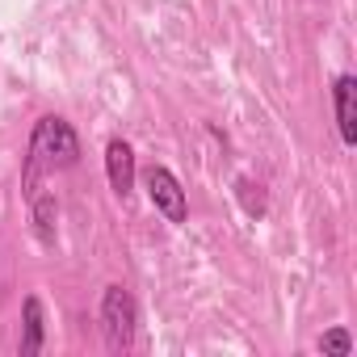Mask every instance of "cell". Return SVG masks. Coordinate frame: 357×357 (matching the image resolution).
I'll return each mask as SVG.
<instances>
[{"label":"cell","mask_w":357,"mask_h":357,"mask_svg":"<svg viewBox=\"0 0 357 357\" xmlns=\"http://www.w3.org/2000/svg\"><path fill=\"white\" fill-rule=\"evenodd\" d=\"M319 353H328V357H349V353H353L349 328H328V332L319 336Z\"/></svg>","instance_id":"cell-9"},{"label":"cell","mask_w":357,"mask_h":357,"mask_svg":"<svg viewBox=\"0 0 357 357\" xmlns=\"http://www.w3.org/2000/svg\"><path fill=\"white\" fill-rule=\"evenodd\" d=\"M30 211H34V231L43 244L55 240V219H59V206H55V194H34L30 198Z\"/></svg>","instance_id":"cell-7"},{"label":"cell","mask_w":357,"mask_h":357,"mask_svg":"<svg viewBox=\"0 0 357 357\" xmlns=\"http://www.w3.org/2000/svg\"><path fill=\"white\" fill-rule=\"evenodd\" d=\"M143 185H147V198H151V206L168 219V223H185L190 219V206H185V190H181V181L164 168V164H151L147 172H143Z\"/></svg>","instance_id":"cell-3"},{"label":"cell","mask_w":357,"mask_h":357,"mask_svg":"<svg viewBox=\"0 0 357 357\" xmlns=\"http://www.w3.org/2000/svg\"><path fill=\"white\" fill-rule=\"evenodd\" d=\"M332 105H336L340 143L353 147V143H357V80H353V76H336V84H332Z\"/></svg>","instance_id":"cell-4"},{"label":"cell","mask_w":357,"mask_h":357,"mask_svg":"<svg viewBox=\"0 0 357 357\" xmlns=\"http://www.w3.org/2000/svg\"><path fill=\"white\" fill-rule=\"evenodd\" d=\"M76 160H80V139H76V130H72L63 118H55V114L38 118V126H34V135H30L26 176H22L26 194H30V198L38 194V172H43V168H72Z\"/></svg>","instance_id":"cell-1"},{"label":"cell","mask_w":357,"mask_h":357,"mask_svg":"<svg viewBox=\"0 0 357 357\" xmlns=\"http://www.w3.org/2000/svg\"><path fill=\"white\" fill-rule=\"evenodd\" d=\"M236 198H240V206L252 215V219H261L265 215V194H261V185H252L248 176H240L236 181Z\"/></svg>","instance_id":"cell-8"},{"label":"cell","mask_w":357,"mask_h":357,"mask_svg":"<svg viewBox=\"0 0 357 357\" xmlns=\"http://www.w3.org/2000/svg\"><path fill=\"white\" fill-rule=\"evenodd\" d=\"M43 340H47V315H43L38 294H30L22 303V344H17V353L22 357H38L43 353Z\"/></svg>","instance_id":"cell-6"},{"label":"cell","mask_w":357,"mask_h":357,"mask_svg":"<svg viewBox=\"0 0 357 357\" xmlns=\"http://www.w3.org/2000/svg\"><path fill=\"white\" fill-rule=\"evenodd\" d=\"M101 328H105L109 349H130V344H135L139 307H135L130 290H122V286H105V294H101Z\"/></svg>","instance_id":"cell-2"},{"label":"cell","mask_w":357,"mask_h":357,"mask_svg":"<svg viewBox=\"0 0 357 357\" xmlns=\"http://www.w3.org/2000/svg\"><path fill=\"white\" fill-rule=\"evenodd\" d=\"M105 172H109V190L118 198H126L135 190V151L126 139H109L105 147Z\"/></svg>","instance_id":"cell-5"}]
</instances>
